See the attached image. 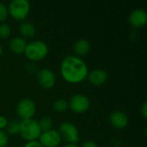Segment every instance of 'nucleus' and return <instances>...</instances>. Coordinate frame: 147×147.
<instances>
[{
    "label": "nucleus",
    "mask_w": 147,
    "mask_h": 147,
    "mask_svg": "<svg viewBox=\"0 0 147 147\" xmlns=\"http://www.w3.org/2000/svg\"><path fill=\"white\" fill-rule=\"evenodd\" d=\"M60 73L66 82L78 84L87 78L89 71L86 63L81 58L69 55L61 62Z\"/></svg>",
    "instance_id": "nucleus-1"
},
{
    "label": "nucleus",
    "mask_w": 147,
    "mask_h": 147,
    "mask_svg": "<svg viewBox=\"0 0 147 147\" xmlns=\"http://www.w3.org/2000/svg\"><path fill=\"white\" fill-rule=\"evenodd\" d=\"M24 53L30 61H40L47 57L48 47L40 40H33L26 45Z\"/></svg>",
    "instance_id": "nucleus-2"
},
{
    "label": "nucleus",
    "mask_w": 147,
    "mask_h": 147,
    "mask_svg": "<svg viewBox=\"0 0 147 147\" xmlns=\"http://www.w3.org/2000/svg\"><path fill=\"white\" fill-rule=\"evenodd\" d=\"M41 134L38 121L34 119L20 121L19 134L22 139L28 141L36 140Z\"/></svg>",
    "instance_id": "nucleus-3"
},
{
    "label": "nucleus",
    "mask_w": 147,
    "mask_h": 147,
    "mask_svg": "<svg viewBox=\"0 0 147 147\" xmlns=\"http://www.w3.org/2000/svg\"><path fill=\"white\" fill-rule=\"evenodd\" d=\"M8 8V13L16 21H23L29 14L30 3L28 0H12Z\"/></svg>",
    "instance_id": "nucleus-4"
},
{
    "label": "nucleus",
    "mask_w": 147,
    "mask_h": 147,
    "mask_svg": "<svg viewBox=\"0 0 147 147\" xmlns=\"http://www.w3.org/2000/svg\"><path fill=\"white\" fill-rule=\"evenodd\" d=\"M61 140H65L67 144H77L79 141L78 129L71 122H63L58 131Z\"/></svg>",
    "instance_id": "nucleus-5"
},
{
    "label": "nucleus",
    "mask_w": 147,
    "mask_h": 147,
    "mask_svg": "<svg viewBox=\"0 0 147 147\" xmlns=\"http://www.w3.org/2000/svg\"><path fill=\"white\" fill-rule=\"evenodd\" d=\"M17 116L22 120L33 119V116L36 112L35 103L29 98H23L18 102L16 108Z\"/></svg>",
    "instance_id": "nucleus-6"
},
{
    "label": "nucleus",
    "mask_w": 147,
    "mask_h": 147,
    "mask_svg": "<svg viewBox=\"0 0 147 147\" xmlns=\"http://www.w3.org/2000/svg\"><path fill=\"white\" fill-rule=\"evenodd\" d=\"M90 107V99L83 94H75L73 95L69 102L68 108L71 109V111L78 114H82L89 110Z\"/></svg>",
    "instance_id": "nucleus-7"
},
{
    "label": "nucleus",
    "mask_w": 147,
    "mask_h": 147,
    "mask_svg": "<svg viewBox=\"0 0 147 147\" xmlns=\"http://www.w3.org/2000/svg\"><path fill=\"white\" fill-rule=\"evenodd\" d=\"M37 81L43 89L48 90L54 86L56 83V76L52 70L43 68L37 73Z\"/></svg>",
    "instance_id": "nucleus-8"
},
{
    "label": "nucleus",
    "mask_w": 147,
    "mask_h": 147,
    "mask_svg": "<svg viewBox=\"0 0 147 147\" xmlns=\"http://www.w3.org/2000/svg\"><path fill=\"white\" fill-rule=\"evenodd\" d=\"M40 143L42 147H57L61 142V138L56 130L43 132L40 135Z\"/></svg>",
    "instance_id": "nucleus-9"
},
{
    "label": "nucleus",
    "mask_w": 147,
    "mask_h": 147,
    "mask_svg": "<svg viewBox=\"0 0 147 147\" xmlns=\"http://www.w3.org/2000/svg\"><path fill=\"white\" fill-rule=\"evenodd\" d=\"M128 22L133 28H140L144 27L147 22L146 11L140 8L132 10L128 16Z\"/></svg>",
    "instance_id": "nucleus-10"
},
{
    "label": "nucleus",
    "mask_w": 147,
    "mask_h": 147,
    "mask_svg": "<svg viewBox=\"0 0 147 147\" xmlns=\"http://www.w3.org/2000/svg\"><path fill=\"white\" fill-rule=\"evenodd\" d=\"M128 121L127 115L120 110H115L109 115V123L117 129L125 128L128 125Z\"/></svg>",
    "instance_id": "nucleus-11"
},
{
    "label": "nucleus",
    "mask_w": 147,
    "mask_h": 147,
    "mask_svg": "<svg viewBox=\"0 0 147 147\" xmlns=\"http://www.w3.org/2000/svg\"><path fill=\"white\" fill-rule=\"evenodd\" d=\"M87 78L89 82L96 86H100L104 84L108 80V73L103 69H94L88 73Z\"/></svg>",
    "instance_id": "nucleus-12"
},
{
    "label": "nucleus",
    "mask_w": 147,
    "mask_h": 147,
    "mask_svg": "<svg viewBox=\"0 0 147 147\" xmlns=\"http://www.w3.org/2000/svg\"><path fill=\"white\" fill-rule=\"evenodd\" d=\"M90 50V44L86 39H79L78 40L73 46V51L75 53V56L83 57L89 53Z\"/></svg>",
    "instance_id": "nucleus-13"
},
{
    "label": "nucleus",
    "mask_w": 147,
    "mask_h": 147,
    "mask_svg": "<svg viewBox=\"0 0 147 147\" xmlns=\"http://www.w3.org/2000/svg\"><path fill=\"white\" fill-rule=\"evenodd\" d=\"M26 41L22 37L16 36L9 40V47L12 53L16 54H22L24 53L26 48Z\"/></svg>",
    "instance_id": "nucleus-14"
},
{
    "label": "nucleus",
    "mask_w": 147,
    "mask_h": 147,
    "mask_svg": "<svg viewBox=\"0 0 147 147\" xmlns=\"http://www.w3.org/2000/svg\"><path fill=\"white\" fill-rule=\"evenodd\" d=\"M19 31L22 38H32L34 36L36 29L34 24L29 22H22L19 26Z\"/></svg>",
    "instance_id": "nucleus-15"
},
{
    "label": "nucleus",
    "mask_w": 147,
    "mask_h": 147,
    "mask_svg": "<svg viewBox=\"0 0 147 147\" xmlns=\"http://www.w3.org/2000/svg\"><path fill=\"white\" fill-rule=\"evenodd\" d=\"M38 124H39V127L40 128L41 133H43V132H47L49 130H52L53 122V120H52L51 117L45 116V117H42L40 120Z\"/></svg>",
    "instance_id": "nucleus-16"
},
{
    "label": "nucleus",
    "mask_w": 147,
    "mask_h": 147,
    "mask_svg": "<svg viewBox=\"0 0 147 147\" xmlns=\"http://www.w3.org/2000/svg\"><path fill=\"white\" fill-rule=\"evenodd\" d=\"M53 108L56 112L63 113L68 109V102L63 98H59L55 100L53 103Z\"/></svg>",
    "instance_id": "nucleus-17"
},
{
    "label": "nucleus",
    "mask_w": 147,
    "mask_h": 147,
    "mask_svg": "<svg viewBox=\"0 0 147 147\" xmlns=\"http://www.w3.org/2000/svg\"><path fill=\"white\" fill-rule=\"evenodd\" d=\"M19 127H20V121L17 120H11L8 121L5 129L7 131V134L10 135H15L19 134Z\"/></svg>",
    "instance_id": "nucleus-18"
},
{
    "label": "nucleus",
    "mask_w": 147,
    "mask_h": 147,
    "mask_svg": "<svg viewBox=\"0 0 147 147\" xmlns=\"http://www.w3.org/2000/svg\"><path fill=\"white\" fill-rule=\"evenodd\" d=\"M11 33V28L8 23L2 22L0 24V38L6 39L10 35Z\"/></svg>",
    "instance_id": "nucleus-19"
},
{
    "label": "nucleus",
    "mask_w": 147,
    "mask_h": 147,
    "mask_svg": "<svg viewBox=\"0 0 147 147\" xmlns=\"http://www.w3.org/2000/svg\"><path fill=\"white\" fill-rule=\"evenodd\" d=\"M8 8L7 6L3 3H0V22H3L7 17H8Z\"/></svg>",
    "instance_id": "nucleus-20"
},
{
    "label": "nucleus",
    "mask_w": 147,
    "mask_h": 147,
    "mask_svg": "<svg viewBox=\"0 0 147 147\" xmlns=\"http://www.w3.org/2000/svg\"><path fill=\"white\" fill-rule=\"evenodd\" d=\"M9 143V137L6 132L0 130V147H5Z\"/></svg>",
    "instance_id": "nucleus-21"
},
{
    "label": "nucleus",
    "mask_w": 147,
    "mask_h": 147,
    "mask_svg": "<svg viewBox=\"0 0 147 147\" xmlns=\"http://www.w3.org/2000/svg\"><path fill=\"white\" fill-rule=\"evenodd\" d=\"M23 147H42L40 143L37 140H33V141H28Z\"/></svg>",
    "instance_id": "nucleus-22"
},
{
    "label": "nucleus",
    "mask_w": 147,
    "mask_h": 147,
    "mask_svg": "<svg viewBox=\"0 0 147 147\" xmlns=\"http://www.w3.org/2000/svg\"><path fill=\"white\" fill-rule=\"evenodd\" d=\"M8 124V120L6 119V117L0 115V130H3L6 127Z\"/></svg>",
    "instance_id": "nucleus-23"
},
{
    "label": "nucleus",
    "mask_w": 147,
    "mask_h": 147,
    "mask_svg": "<svg viewBox=\"0 0 147 147\" xmlns=\"http://www.w3.org/2000/svg\"><path fill=\"white\" fill-rule=\"evenodd\" d=\"M81 147H98V145L94 142V141H91V140H88V141H85L82 144V146Z\"/></svg>",
    "instance_id": "nucleus-24"
},
{
    "label": "nucleus",
    "mask_w": 147,
    "mask_h": 147,
    "mask_svg": "<svg viewBox=\"0 0 147 147\" xmlns=\"http://www.w3.org/2000/svg\"><path fill=\"white\" fill-rule=\"evenodd\" d=\"M140 113L143 116L144 119H146L147 118V102H145L141 107V110H140Z\"/></svg>",
    "instance_id": "nucleus-25"
},
{
    "label": "nucleus",
    "mask_w": 147,
    "mask_h": 147,
    "mask_svg": "<svg viewBox=\"0 0 147 147\" xmlns=\"http://www.w3.org/2000/svg\"><path fill=\"white\" fill-rule=\"evenodd\" d=\"M62 147H78V146L76 145V144H66V145L63 146Z\"/></svg>",
    "instance_id": "nucleus-26"
},
{
    "label": "nucleus",
    "mask_w": 147,
    "mask_h": 147,
    "mask_svg": "<svg viewBox=\"0 0 147 147\" xmlns=\"http://www.w3.org/2000/svg\"><path fill=\"white\" fill-rule=\"evenodd\" d=\"M2 53H3V49H2V47L0 46V57H1V55H2Z\"/></svg>",
    "instance_id": "nucleus-27"
}]
</instances>
